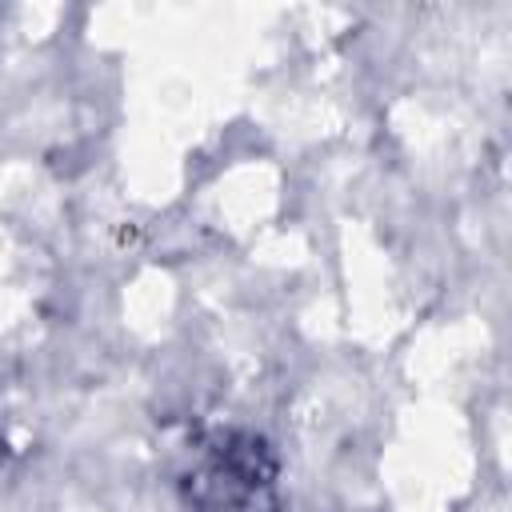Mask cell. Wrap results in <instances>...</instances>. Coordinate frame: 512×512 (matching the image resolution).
I'll list each match as a JSON object with an SVG mask.
<instances>
[{
    "label": "cell",
    "mask_w": 512,
    "mask_h": 512,
    "mask_svg": "<svg viewBox=\"0 0 512 512\" xmlns=\"http://www.w3.org/2000/svg\"><path fill=\"white\" fill-rule=\"evenodd\" d=\"M184 512H280V464L252 432L208 436L184 480Z\"/></svg>",
    "instance_id": "1"
}]
</instances>
